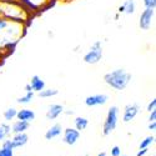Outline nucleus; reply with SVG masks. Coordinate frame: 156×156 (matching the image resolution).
Wrapping results in <instances>:
<instances>
[{
	"instance_id": "a878e982",
	"label": "nucleus",
	"mask_w": 156,
	"mask_h": 156,
	"mask_svg": "<svg viewBox=\"0 0 156 156\" xmlns=\"http://www.w3.org/2000/svg\"><path fill=\"white\" fill-rule=\"evenodd\" d=\"M2 146L3 147H6V149H12V150H14V147H12V144H11V140H4Z\"/></svg>"
},
{
	"instance_id": "4468645a",
	"label": "nucleus",
	"mask_w": 156,
	"mask_h": 156,
	"mask_svg": "<svg viewBox=\"0 0 156 156\" xmlns=\"http://www.w3.org/2000/svg\"><path fill=\"white\" fill-rule=\"evenodd\" d=\"M21 2L28 5L30 9H34V10H39V9H43L49 0H21Z\"/></svg>"
},
{
	"instance_id": "0eeeda50",
	"label": "nucleus",
	"mask_w": 156,
	"mask_h": 156,
	"mask_svg": "<svg viewBox=\"0 0 156 156\" xmlns=\"http://www.w3.org/2000/svg\"><path fill=\"white\" fill-rule=\"evenodd\" d=\"M140 112V106L137 105V104H129V105L125 106L124 109V115H122V121L124 122H130L133 121L137 114Z\"/></svg>"
},
{
	"instance_id": "9b49d317",
	"label": "nucleus",
	"mask_w": 156,
	"mask_h": 156,
	"mask_svg": "<svg viewBox=\"0 0 156 156\" xmlns=\"http://www.w3.org/2000/svg\"><path fill=\"white\" fill-rule=\"evenodd\" d=\"M29 84L31 86V91H34V93H40L41 90L45 89V81L39 75H34Z\"/></svg>"
},
{
	"instance_id": "72a5a7b5",
	"label": "nucleus",
	"mask_w": 156,
	"mask_h": 156,
	"mask_svg": "<svg viewBox=\"0 0 156 156\" xmlns=\"http://www.w3.org/2000/svg\"><path fill=\"white\" fill-rule=\"evenodd\" d=\"M154 156H155V155H154Z\"/></svg>"
},
{
	"instance_id": "1a4fd4ad",
	"label": "nucleus",
	"mask_w": 156,
	"mask_h": 156,
	"mask_svg": "<svg viewBox=\"0 0 156 156\" xmlns=\"http://www.w3.org/2000/svg\"><path fill=\"white\" fill-rule=\"evenodd\" d=\"M11 140V144H12V147L14 149H20L23 146H25L28 144L29 141V136L27 133H21V134H14Z\"/></svg>"
},
{
	"instance_id": "20e7f679",
	"label": "nucleus",
	"mask_w": 156,
	"mask_h": 156,
	"mask_svg": "<svg viewBox=\"0 0 156 156\" xmlns=\"http://www.w3.org/2000/svg\"><path fill=\"white\" fill-rule=\"evenodd\" d=\"M154 15H155V10H152V9H145L144 11L141 12V15H140L139 27L142 30H149L150 27H151Z\"/></svg>"
},
{
	"instance_id": "f03ea898",
	"label": "nucleus",
	"mask_w": 156,
	"mask_h": 156,
	"mask_svg": "<svg viewBox=\"0 0 156 156\" xmlns=\"http://www.w3.org/2000/svg\"><path fill=\"white\" fill-rule=\"evenodd\" d=\"M119 122V108L118 106H111L108 111L106 119L102 125V134L104 136H109L114 133V130L118 126Z\"/></svg>"
},
{
	"instance_id": "a211bd4d",
	"label": "nucleus",
	"mask_w": 156,
	"mask_h": 156,
	"mask_svg": "<svg viewBox=\"0 0 156 156\" xmlns=\"http://www.w3.org/2000/svg\"><path fill=\"white\" fill-rule=\"evenodd\" d=\"M39 94V96L40 98H44V99H48V98H53V96H56L58 94H59V90H56V89H44V90H41L40 93H37Z\"/></svg>"
},
{
	"instance_id": "f257e3e1",
	"label": "nucleus",
	"mask_w": 156,
	"mask_h": 156,
	"mask_svg": "<svg viewBox=\"0 0 156 156\" xmlns=\"http://www.w3.org/2000/svg\"><path fill=\"white\" fill-rule=\"evenodd\" d=\"M104 80L114 90L121 91V90L126 89V86L131 81V74H129L125 69H115V70L105 74Z\"/></svg>"
},
{
	"instance_id": "423d86ee",
	"label": "nucleus",
	"mask_w": 156,
	"mask_h": 156,
	"mask_svg": "<svg viewBox=\"0 0 156 156\" xmlns=\"http://www.w3.org/2000/svg\"><path fill=\"white\" fill-rule=\"evenodd\" d=\"M62 131H64L62 141H64L66 145H69V146L75 145L76 142H77V140H79V137H80V131H77L76 129L68 127V129L62 130Z\"/></svg>"
},
{
	"instance_id": "2eb2a0df",
	"label": "nucleus",
	"mask_w": 156,
	"mask_h": 156,
	"mask_svg": "<svg viewBox=\"0 0 156 156\" xmlns=\"http://www.w3.org/2000/svg\"><path fill=\"white\" fill-rule=\"evenodd\" d=\"M135 2L134 0H126V2L124 3V5H121L119 8V11L120 12H125V14H134L135 12Z\"/></svg>"
},
{
	"instance_id": "412c9836",
	"label": "nucleus",
	"mask_w": 156,
	"mask_h": 156,
	"mask_svg": "<svg viewBox=\"0 0 156 156\" xmlns=\"http://www.w3.org/2000/svg\"><path fill=\"white\" fill-rule=\"evenodd\" d=\"M33 99H34V91H30V93H27L24 96L19 98V99L16 100V102H18V104H21V105H27V104L31 102Z\"/></svg>"
},
{
	"instance_id": "5701e85b",
	"label": "nucleus",
	"mask_w": 156,
	"mask_h": 156,
	"mask_svg": "<svg viewBox=\"0 0 156 156\" xmlns=\"http://www.w3.org/2000/svg\"><path fill=\"white\" fill-rule=\"evenodd\" d=\"M144 5H145L146 9L155 10V8H156V0H144Z\"/></svg>"
},
{
	"instance_id": "7ed1b4c3",
	"label": "nucleus",
	"mask_w": 156,
	"mask_h": 156,
	"mask_svg": "<svg viewBox=\"0 0 156 156\" xmlns=\"http://www.w3.org/2000/svg\"><path fill=\"white\" fill-rule=\"evenodd\" d=\"M101 58H102V45L101 41H96L84 55V61L90 65H95L101 60Z\"/></svg>"
},
{
	"instance_id": "6ab92c4d",
	"label": "nucleus",
	"mask_w": 156,
	"mask_h": 156,
	"mask_svg": "<svg viewBox=\"0 0 156 156\" xmlns=\"http://www.w3.org/2000/svg\"><path fill=\"white\" fill-rule=\"evenodd\" d=\"M155 142V136L154 135H150V136H146L144 140H141L140 145H139V149H146V147H150L152 144Z\"/></svg>"
},
{
	"instance_id": "cd10ccee",
	"label": "nucleus",
	"mask_w": 156,
	"mask_h": 156,
	"mask_svg": "<svg viewBox=\"0 0 156 156\" xmlns=\"http://www.w3.org/2000/svg\"><path fill=\"white\" fill-rule=\"evenodd\" d=\"M147 152H149V147H146V149H139L136 156H145Z\"/></svg>"
},
{
	"instance_id": "473e14b6",
	"label": "nucleus",
	"mask_w": 156,
	"mask_h": 156,
	"mask_svg": "<svg viewBox=\"0 0 156 156\" xmlns=\"http://www.w3.org/2000/svg\"><path fill=\"white\" fill-rule=\"evenodd\" d=\"M121 156H126V155H121Z\"/></svg>"
},
{
	"instance_id": "c756f323",
	"label": "nucleus",
	"mask_w": 156,
	"mask_h": 156,
	"mask_svg": "<svg viewBox=\"0 0 156 156\" xmlns=\"http://www.w3.org/2000/svg\"><path fill=\"white\" fill-rule=\"evenodd\" d=\"M25 91H27V93H30V91H31V86H30V84H27V85H25Z\"/></svg>"
},
{
	"instance_id": "ddd939ff",
	"label": "nucleus",
	"mask_w": 156,
	"mask_h": 156,
	"mask_svg": "<svg viewBox=\"0 0 156 156\" xmlns=\"http://www.w3.org/2000/svg\"><path fill=\"white\" fill-rule=\"evenodd\" d=\"M30 124L29 122H25V121H20V120H16L11 126V133L12 134H21V133H25L27 130L29 129Z\"/></svg>"
},
{
	"instance_id": "9d476101",
	"label": "nucleus",
	"mask_w": 156,
	"mask_h": 156,
	"mask_svg": "<svg viewBox=\"0 0 156 156\" xmlns=\"http://www.w3.org/2000/svg\"><path fill=\"white\" fill-rule=\"evenodd\" d=\"M16 119L20 121H25V122H31L33 120H35V112L30 109H21L18 110L16 114Z\"/></svg>"
},
{
	"instance_id": "2f4dec72",
	"label": "nucleus",
	"mask_w": 156,
	"mask_h": 156,
	"mask_svg": "<svg viewBox=\"0 0 156 156\" xmlns=\"http://www.w3.org/2000/svg\"><path fill=\"white\" fill-rule=\"evenodd\" d=\"M84 156H89V155H87V154H86V155H84Z\"/></svg>"
},
{
	"instance_id": "6e6552de",
	"label": "nucleus",
	"mask_w": 156,
	"mask_h": 156,
	"mask_svg": "<svg viewBox=\"0 0 156 156\" xmlns=\"http://www.w3.org/2000/svg\"><path fill=\"white\" fill-rule=\"evenodd\" d=\"M61 114H64V106L60 104H51L46 110V118L49 120H55Z\"/></svg>"
},
{
	"instance_id": "c85d7f7f",
	"label": "nucleus",
	"mask_w": 156,
	"mask_h": 156,
	"mask_svg": "<svg viewBox=\"0 0 156 156\" xmlns=\"http://www.w3.org/2000/svg\"><path fill=\"white\" fill-rule=\"evenodd\" d=\"M149 130H150V131H155V130H156V121L149 122Z\"/></svg>"
},
{
	"instance_id": "7c9ffc66",
	"label": "nucleus",
	"mask_w": 156,
	"mask_h": 156,
	"mask_svg": "<svg viewBox=\"0 0 156 156\" xmlns=\"http://www.w3.org/2000/svg\"><path fill=\"white\" fill-rule=\"evenodd\" d=\"M96 156H106V152H100V154H98Z\"/></svg>"
},
{
	"instance_id": "39448f33",
	"label": "nucleus",
	"mask_w": 156,
	"mask_h": 156,
	"mask_svg": "<svg viewBox=\"0 0 156 156\" xmlns=\"http://www.w3.org/2000/svg\"><path fill=\"white\" fill-rule=\"evenodd\" d=\"M108 100H109V96L105 94H95V95H90L85 99V105L89 108L100 106V105H105Z\"/></svg>"
},
{
	"instance_id": "bb28decb",
	"label": "nucleus",
	"mask_w": 156,
	"mask_h": 156,
	"mask_svg": "<svg viewBox=\"0 0 156 156\" xmlns=\"http://www.w3.org/2000/svg\"><path fill=\"white\" fill-rule=\"evenodd\" d=\"M152 121H156V110L150 111V115H149V122H152Z\"/></svg>"
},
{
	"instance_id": "393cba45",
	"label": "nucleus",
	"mask_w": 156,
	"mask_h": 156,
	"mask_svg": "<svg viewBox=\"0 0 156 156\" xmlns=\"http://www.w3.org/2000/svg\"><path fill=\"white\" fill-rule=\"evenodd\" d=\"M154 110H156V99L155 98L149 102V105H147V111L149 112L150 111H154Z\"/></svg>"
},
{
	"instance_id": "f8f14e48",
	"label": "nucleus",
	"mask_w": 156,
	"mask_h": 156,
	"mask_svg": "<svg viewBox=\"0 0 156 156\" xmlns=\"http://www.w3.org/2000/svg\"><path fill=\"white\" fill-rule=\"evenodd\" d=\"M62 133V126L60 124H54L51 127H49L45 133V139L46 140H53L55 137H59Z\"/></svg>"
},
{
	"instance_id": "dca6fc26",
	"label": "nucleus",
	"mask_w": 156,
	"mask_h": 156,
	"mask_svg": "<svg viewBox=\"0 0 156 156\" xmlns=\"http://www.w3.org/2000/svg\"><path fill=\"white\" fill-rule=\"evenodd\" d=\"M74 125H75V129L77 130V131L81 133L87 127L89 120L86 118H84V116H77V118H75V120H74Z\"/></svg>"
},
{
	"instance_id": "4be33fe9",
	"label": "nucleus",
	"mask_w": 156,
	"mask_h": 156,
	"mask_svg": "<svg viewBox=\"0 0 156 156\" xmlns=\"http://www.w3.org/2000/svg\"><path fill=\"white\" fill-rule=\"evenodd\" d=\"M0 156H14V150L2 146L0 147Z\"/></svg>"
},
{
	"instance_id": "b1692460",
	"label": "nucleus",
	"mask_w": 156,
	"mask_h": 156,
	"mask_svg": "<svg viewBox=\"0 0 156 156\" xmlns=\"http://www.w3.org/2000/svg\"><path fill=\"white\" fill-rule=\"evenodd\" d=\"M110 154H111V156H121V149L119 146H114V147H111Z\"/></svg>"
},
{
	"instance_id": "aec40b11",
	"label": "nucleus",
	"mask_w": 156,
	"mask_h": 156,
	"mask_svg": "<svg viewBox=\"0 0 156 156\" xmlns=\"http://www.w3.org/2000/svg\"><path fill=\"white\" fill-rule=\"evenodd\" d=\"M16 114H18V110L15 108H9L8 110L4 111V119L6 121H11L16 118Z\"/></svg>"
},
{
	"instance_id": "f3484780",
	"label": "nucleus",
	"mask_w": 156,
	"mask_h": 156,
	"mask_svg": "<svg viewBox=\"0 0 156 156\" xmlns=\"http://www.w3.org/2000/svg\"><path fill=\"white\" fill-rule=\"evenodd\" d=\"M11 134V126L9 124H0V142L6 140V137Z\"/></svg>"
}]
</instances>
